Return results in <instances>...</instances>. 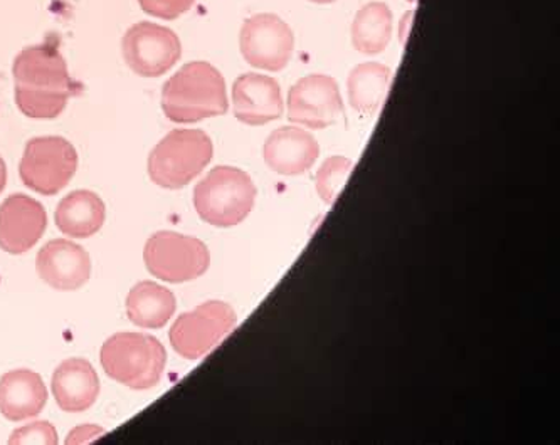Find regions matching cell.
<instances>
[{
  "label": "cell",
  "mask_w": 560,
  "mask_h": 445,
  "mask_svg": "<svg viewBox=\"0 0 560 445\" xmlns=\"http://www.w3.org/2000/svg\"><path fill=\"white\" fill-rule=\"evenodd\" d=\"M36 269L39 278L52 290L77 291L92 276V259L78 244L56 239L37 253Z\"/></svg>",
  "instance_id": "4fadbf2b"
},
{
  "label": "cell",
  "mask_w": 560,
  "mask_h": 445,
  "mask_svg": "<svg viewBox=\"0 0 560 445\" xmlns=\"http://www.w3.org/2000/svg\"><path fill=\"white\" fill-rule=\"evenodd\" d=\"M177 308L174 293L161 284L142 281L131 288L127 297V316L133 325L145 330L164 328Z\"/></svg>",
  "instance_id": "d6986e66"
},
{
  "label": "cell",
  "mask_w": 560,
  "mask_h": 445,
  "mask_svg": "<svg viewBox=\"0 0 560 445\" xmlns=\"http://www.w3.org/2000/svg\"><path fill=\"white\" fill-rule=\"evenodd\" d=\"M105 434V429L98 428V425H80V428L73 429V431L68 434L66 444H90V442L98 441V438H102Z\"/></svg>",
  "instance_id": "d4e9b609"
},
{
  "label": "cell",
  "mask_w": 560,
  "mask_h": 445,
  "mask_svg": "<svg viewBox=\"0 0 560 445\" xmlns=\"http://www.w3.org/2000/svg\"><path fill=\"white\" fill-rule=\"evenodd\" d=\"M121 52L133 73L142 78H159L177 65L183 46L177 34L168 27L139 22L125 34Z\"/></svg>",
  "instance_id": "9c48e42d"
},
{
  "label": "cell",
  "mask_w": 560,
  "mask_h": 445,
  "mask_svg": "<svg viewBox=\"0 0 560 445\" xmlns=\"http://www.w3.org/2000/svg\"><path fill=\"white\" fill-rule=\"evenodd\" d=\"M393 36V12L383 2H372L357 12L352 24V43L357 51L378 55Z\"/></svg>",
  "instance_id": "ffe728a7"
},
{
  "label": "cell",
  "mask_w": 560,
  "mask_h": 445,
  "mask_svg": "<svg viewBox=\"0 0 560 445\" xmlns=\"http://www.w3.org/2000/svg\"><path fill=\"white\" fill-rule=\"evenodd\" d=\"M12 74L15 105L34 120H52L83 91L71 78L56 39L22 49L15 56Z\"/></svg>",
  "instance_id": "6da1fadb"
},
{
  "label": "cell",
  "mask_w": 560,
  "mask_h": 445,
  "mask_svg": "<svg viewBox=\"0 0 560 445\" xmlns=\"http://www.w3.org/2000/svg\"><path fill=\"white\" fill-rule=\"evenodd\" d=\"M233 109L241 124L252 127L278 120L283 115L280 84L265 74H243L233 86Z\"/></svg>",
  "instance_id": "5bb4252c"
},
{
  "label": "cell",
  "mask_w": 560,
  "mask_h": 445,
  "mask_svg": "<svg viewBox=\"0 0 560 445\" xmlns=\"http://www.w3.org/2000/svg\"><path fill=\"white\" fill-rule=\"evenodd\" d=\"M390 69L378 62H364L349 77V102L355 112L372 115L383 103L389 86Z\"/></svg>",
  "instance_id": "44dd1931"
},
{
  "label": "cell",
  "mask_w": 560,
  "mask_h": 445,
  "mask_svg": "<svg viewBox=\"0 0 560 445\" xmlns=\"http://www.w3.org/2000/svg\"><path fill=\"white\" fill-rule=\"evenodd\" d=\"M8 442L9 444L18 445H55L58 444V432H56L55 425H52L51 422H46V420H37V422H33V424L24 425V428L12 432Z\"/></svg>",
  "instance_id": "603a6c76"
},
{
  "label": "cell",
  "mask_w": 560,
  "mask_h": 445,
  "mask_svg": "<svg viewBox=\"0 0 560 445\" xmlns=\"http://www.w3.org/2000/svg\"><path fill=\"white\" fill-rule=\"evenodd\" d=\"M241 52L249 65L281 71L290 62L295 36L287 22L275 14L253 15L241 30Z\"/></svg>",
  "instance_id": "30bf717a"
},
{
  "label": "cell",
  "mask_w": 560,
  "mask_h": 445,
  "mask_svg": "<svg viewBox=\"0 0 560 445\" xmlns=\"http://www.w3.org/2000/svg\"><path fill=\"white\" fill-rule=\"evenodd\" d=\"M106 219L105 202L92 190H74L56 209V227L65 236L88 239L95 236Z\"/></svg>",
  "instance_id": "ac0fdd59"
},
{
  "label": "cell",
  "mask_w": 560,
  "mask_h": 445,
  "mask_svg": "<svg viewBox=\"0 0 560 445\" xmlns=\"http://www.w3.org/2000/svg\"><path fill=\"white\" fill-rule=\"evenodd\" d=\"M320 155L315 137L299 127L278 128L265 143V162L280 175H302Z\"/></svg>",
  "instance_id": "9a60e30c"
},
{
  "label": "cell",
  "mask_w": 560,
  "mask_h": 445,
  "mask_svg": "<svg viewBox=\"0 0 560 445\" xmlns=\"http://www.w3.org/2000/svg\"><path fill=\"white\" fill-rule=\"evenodd\" d=\"M162 109L174 124H197L226 115V81L209 62H189L162 87Z\"/></svg>",
  "instance_id": "7a4b0ae2"
},
{
  "label": "cell",
  "mask_w": 560,
  "mask_h": 445,
  "mask_svg": "<svg viewBox=\"0 0 560 445\" xmlns=\"http://www.w3.org/2000/svg\"><path fill=\"white\" fill-rule=\"evenodd\" d=\"M312 2H315V4H330L334 0H312Z\"/></svg>",
  "instance_id": "4316f807"
},
{
  "label": "cell",
  "mask_w": 560,
  "mask_h": 445,
  "mask_svg": "<svg viewBox=\"0 0 560 445\" xmlns=\"http://www.w3.org/2000/svg\"><path fill=\"white\" fill-rule=\"evenodd\" d=\"M48 402V388L39 373L12 370L0 378V413L12 422L33 419Z\"/></svg>",
  "instance_id": "e0dca14e"
},
{
  "label": "cell",
  "mask_w": 560,
  "mask_h": 445,
  "mask_svg": "<svg viewBox=\"0 0 560 445\" xmlns=\"http://www.w3.org/2000/svg\"><path fill=\"white\" fill-rule=\"evenodd\" d=\"M51 388L59 409L70 413L84 412L92 409L98 398V373L88 360H66L52 373Z\"/></svg>",
  "instance_id": "2e32d148"
},
{
  "label": "cell",
  "mask_w": 560,
  "mask_h": 445,
  "mask_svg": "<svg viewBox=\"0 0 560 445\" xmlns=\"http://www.w3.org/2000/svg\"><path fill=\"white\" fill-rule=\"evenodd\" d=\"M237 325L236 312L222 301H208L178 316L172 325V348L186 360H199L218 347Z\"/></svg>",
  "instance_id": "ba28073f"
},
{
  "label": "cell",
  "mask_w": 560,
  "mask_h": 445,
  "mask_svg": "<svg viewBox=\"0 0 560 445\" xmlns=\"http://www.w3.org/2000/svg\"><path fill=\"white\" fill-rule=\"evenodd\" d=\"M212 153V140L205 131H171L150 153V178L164 189H183L208 167Z\"/></svg>",
  "instance_id": "5b68a950"
},
{
  "label": "cell",
  "mask_w": 560,
  "mask_h": 445,
  "mask_svg": "<svg viewBox=\"0 0 560 445\" xmlns=\"http://www.w3.org/2000/svg\"><path fill=\"white\" fill-rule=\"evenodd\" d=\"M196 0H139L140 8L153 17L174 21L190 11Z\"/></svg>",
  "instance_id": "cb8c5ba5"
},
{
  "label": "cell",
  "mask_w": 560,
  "mask_h": 445,
  "mask_svg": "<svg viewBox=\"0 0 560 445\" xmlns=\"http://www.w3.org/2000/svg\"><path fill=\"white\" fill-rule=\"evenodd\" d=\"M5 184H8V167H5L4 159L0 156V194L5 189Z\"/></svg>",
  "instance_id": "484cf974"
},
{
  "label": "cell",
  "mask_w": 560,
  "mask_h": 445,
  "mask_svg": "<svg viewBox=\"0 0 560 445\" xmlns=\"http://www.w3.org/2000/svg\"><path fill=\"white\" fill-rule=\"evenodd\" d=\"M100 360L109 378L133 390H147L161 384L167 351L150 335L117 333L103 343Z\"/></svg>",
  "instance_id": "3957f363"
},
{
  "label": "cell",
  "mask_w": 560,
  "mask_h": 445,
  "mask_svg": "<svg viewBox=\"0 0 560 445\" xmlns=\"http://www.w3.org/2000/svg\"><path fill=\"white\" fill-rule=\"evenodd\" d=\"M77 149L62 137L30 140L19 165V175L27 189L40 196H56L77 174Z\"/></svg>",
  "instance_id": "8992f818"
},
{
  "label": "cell",
  "mask_w": 560,
  "mask_h": 445,
  "mask_svg": "<svg viewBox=\"0 0 560 445\" xmlns=\"http://www.w3.org/2000/svg\"><path fill=\"white\" fill-rule=\"evenodd\" d=\"M48 225L46 210L33 197L15 194L0 206V249L24 254L33 249Z\"/></svg>",
  "instance_id": "7c38bea8"
},
{
  "label": "cell",
  "mask_w": 560,
  "mask_h": 445,
  "mask_svg": "<svg viewBox=\"0 0 560 445\" xmlns=\"http://www.w3.org/2000/svg\"><path fill=\"white\" fill-rule=\"evenodd\" d=\"M343 115L339 84L325 74L303 78L288 95V118L296 125L322 130L331 127Z\"/></svg>",
  "instance_id": "8fae6325"
},
{
  "label": "cell",
  "mask_w": 560,
  "mask_h": 445,
  "mask_svg": "<svg viewBox=\"0 0 560 445\" xmlns=\"http://www.w3.org/2000/svg\"><path fill=\"white\" fill-rule=\"evenodd\" d=\"M143 261L150 274L167 283H186L200 278L211 265L208 246L177 232H156L147 241Z\"/></svg>",
  "instance_id": "52a82bcc"
},
{
  "label": "cell",
  "mask_w": 560,
  "mask_h": 445,
  "mask_svg": "<svg viewBox=\"0 0 560 445\" xmlns=\"http://www.w3.org/2000/svg\"><path fill=\"white\" fill-rule=\"evenodd\" d=\"M352 168V160L346 159V156H330L322 165L317 174V192L325 203L331 206L339 197Z\"/></svg>",
  "instance_id": "7402d4cb"
},
{
  "label": "cell",
  "mask_w": 560,
  "mask_h": 445,
  "mask_svg": "<svg viewBox=\"0 0 560 445\" xmlns=\"http://www.w3.org/2000/svg\"><path fill=\"white\" fill-rule=\"evenodd\" d=\"M408 2H416V0H408Z\"/></svg>",
  "instance_id": "83f0119b"
},
{
  "label": "cell",
  "mask_w": 560,
  "mask_h": 445,
  "mask_svg": "<svg viewBox=\"0 0 560 445\" xmlns=\"http://www.w3.org/2000/svg\"><path fill=\"white\" fill-rule=\"evenodd\" d=\"M256 187L246 172L215 167L194 189V207L202 221L215 227H233L255 207Z\"/></svg>",
  "instance_id": "277c9868"
}]
</instances>
